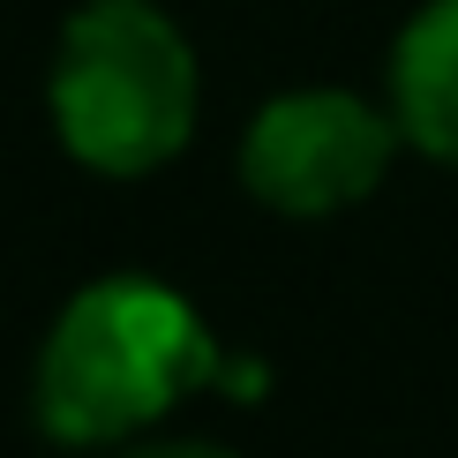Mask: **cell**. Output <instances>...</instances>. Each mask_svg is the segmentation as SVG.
I'll return each mask as SVG.
<instances>
[{
	"label": "cell",
	"mask_w": 458,
	"mask_h": 458,
	"mask_svg": "<svg viewBox=\"0 0 458 458\" xmlns=\"http://www.w3.org/2000/svg\"><path fill=\"white\" fill-rule=\"evenodd\" d=\"M196 53L150 0H83L61 23L46 75L53 136L83 174L143 181L174 165L196 136Z\"/></svg>",
	"instance_id": "2"
},
{
	"label": "cell",
	"mask_w": 458,
	"mask_h": 458,
	"mask_svg": "<svg viewBox=\"0 0 458 458\" xmlns=\"http://www.w3.org/2000/svg\"><path fill=\"white\" fill-rule=\"evenodd\" d=\"M121 458H241L225 444H143V451H121Z\"/></svg>",
	"instance_id": "5"
},
{
	"label": "cell",
	"mask_w": 458,
	"mask_h": 458,
	"mask_svg": "<svg viewBox=\"0 0 458 458\" xmlns=\"http://www.w3.org/2000/svg\"><path fill=\"white\" fill-rule=\"evenodd\" d=\"M218 338L174 285L143 271L90 278L53 316L30 369V421L61 451H106L165 421L188 391L218 384Z\"/></svg>",
	"instance_id": "1"
},
{
	"label": "cell",
	"mask_w": 458,
	"mask_h": 458,
	"mask_svg": "<svg viewBox=\"0 0 458 458\" xmlns=\"http://www.w3.org/2000/svg\"><path fill=\"white\" fill-rule=\"evenodd\" d=\"M391 113L421 158L458 174V0H428L391 46Z\"/></svg>",
	"instance_id": "4"
},
{
	"label": "cell",
	"mask_w": 458,
	"mask_h": 458,
	"mask_svg": "<svg viewBox=\"0 0 458 458\" xmlns=\"http://www.w3.org/2000/svg\"><path fill=\"white\" fill-rule=\"evenodd\" d=\"M398 150H406L398 113L369 106L360 90H278L241 136V188L278 218H331L384 188Z\"/></svg>",
	"instance_id": "3"
}]
</instances>
